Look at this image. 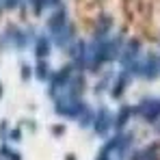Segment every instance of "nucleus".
Returning <instances> with one entry per match:
<instances>
[{"mask_svg": "<svg viewBox=\"0 0 160 160\" xmlns=\"http://www.w3.org/2000/svg\"><path fill=\"white\" fill-rule=\"evenodd\" d=\"M138 112H141V117L147 119V121L160 119V100L158 98H145V100L138 104Z\"/></svg>", "mask_w": 160, "mask_h": 160, "instance_id": "1", "label": "nucleus"}, {"mask_svg": "<svg viewBox=\"0 0 160 160\" xmlns=\"http://www.w3.org/2000/svg\"><path fill=\"white\" fill-rule=\"evenodd\" d=\"M110 123H112L110 112H108L106 108H100L98 115L93 117V128H95V132H98V134H106L108 128H110Z\"/></svg>", "mask_w": 160, "mask_h": 160, "instance_id": "2", "label": "nucleus"}, {"mask_svg": "<svg viewBox=\"0 0 160 160\" xmlns=\"http://www.w3.org/2000/svg\"><path fill=\"white\" fill-rule=\"evenodd\" d=\"M132 160H160L158 145H156V143H152L149 147H145V149L136 152V154L132 156Z\"/></svg>", "mask_w": 160, "mask_h": 160, "instance_id": "3", "label": "nucleus"}, {"mask_svg": "<svg viewBox=\"0 0 160 160\" xmlns=\"http://www.w3.org/2000/svg\"><path fill=\"white\" fill-rule=\"evenodd\" d=\"M132 110H134V108H130V106H123V108H121V112H119V117H117V121H115V128H117V130H123L126 121L132 117Z\"/></svg>", "mask_w": 160, "mask_h": 160, "instance_id": "4", "label": "nucleus"}, {"mask_svg": "<svg viewBox=\"0 0 160 160\" xmlns=\"http://www.w3.org/2000/svg\"><path fill=\"white\" fill-rule=\"evenodd\" d=\"M48 54H50V41L46 39V37H41L39 41H37V58L41 61V58H48Z\"/></svg>", "mask_w": 160, "mask_h": 160, "instance_id": "5", "label": "nucleus"}, {"mask_svg": "<svg viewBox=\"0 0 160 160\" xmlns=\"http://www.w3.org/2000/svg\"><path fill=\"white\" fill-rule=\"evenodd\" d=\"M48 74H50V69H48V58H41V61H39V65H37V78H50V76H48Z\"/></svg>", "mask_w": 160, "mask_h": 160, "instance_id": "6", "label": "nucleus"}, {"mask_svg": "<svg viewBox=\"0 0 160 160\" xmlns=\"http://www.w3.org/2000/svg\"><path fill=\"white\" fill-rule=\"evenodd\" d=\"M15 2H18V0H4V4H7L9 9H13V7H15Z\"/></svg>", "mask_w": 160, "mask_h": 160, "instance_id": "7", "label": "nucleus"}]
</instances>
